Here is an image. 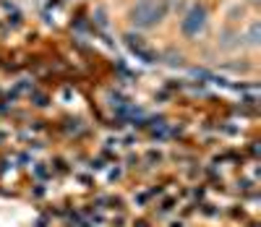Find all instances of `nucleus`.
<instances>
[{
  "label": "nucleus",
  "mask_w": 261,
  "mask_h": 227,
  "mask_svg": "<svg viewBox=\"0 0 261 227\" xmlns=\"http://www.w3.org/2000/svg\"><path fill=\"white\" fill-rule=\"evenodd\" d=\"M162 16H165V6L160 3V0H139V3L134 6V11H130V21L141 29H149V27L160 24Z\"/></svg>",
  "instance_id": "obj_1"
},
{
  "label": "nucleus",
  "mask_w": 261,
  "mask_h": 227,
  "mask_svg": "<svg viewBox=\"0 0 261 227\" xmlns=\"http://www.w3.org/2000/svg\"><path fill=\"white\" fill-rule=\"evenodd\" d=\"M204 21H206V11L204 8H191L188 11V16L183 18V32L188 34V37H193V34H199V29L204 27Z\"/></svg>",
  "instance_id": "obj_2"
}]
</instances>
